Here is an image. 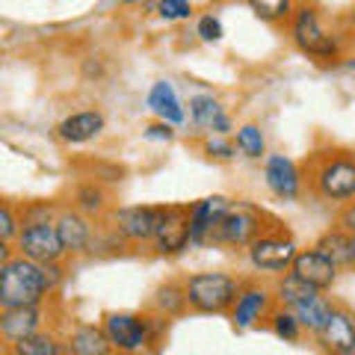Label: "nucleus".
Segmentation results:
<instances>
[{
  "label": "nucleus",
  "mask_w": 355,
  "mask_h": 355,
  "mask_svg": "<svg viewBox=\"0 0 355 355\" xmlns=\"http://www.w3.org/2000/svg\"><path fill=\"white\" fill-rule=\"evenodd\" d=\"M42 275H44V287H57V282H60V270L53 263H42Z\"/></svg>",
  "instance_id": "c756f323"
},
{
  "label": "nucleus",
  "mask_w": 355,
  "mask_h": 355,
  "mask_svg": "<svg viewBox=\"0 0 355 355\" xmlns=\"http://www.w3.org/2000/svg\"><path fill=\"white\" fill-rule=\"evenodd\" d=\"M107 338L113 347L125 349V352H133L142 347V340H146V323L130 314H113L107 320Z\"/></svg>",
  "instance_id": "1a4fd4ad"
},
{
  "label": "nucleus",
  "mask_w": 355,
  "mask_h": 355,
  "mask_svg": "<svg viewBox=\"0 0 355 355\" xmlns=\"http://www.w3.org/2000/svg\"><path fill=\"white\" fill-rule=\"evenodd\" d=\"M57 234H60V243H62V249H69V252H80L86 243H89V225L80 219V216H74V214H65L60 216L57 222Z\"/></svg>",
  "instance_id": "412c9836"
},
{
  "label": "nucleus",
  "mask_w": 355,
  "mask_h": 355,
  "mask_svg": "<svg viewBox=\"0 0 355 355\" xmlns=\"http://www.w3.org/2000/svg\"><path fill=\"white\" fill-rule=\"evenodd\" d=\"M36 326H39V311L36 308H6L3 317H0L3 335L12 338L15 343L30 338V335H36Z\"/></svg>",
  "instance_id": "dca6fc26"
},
{
  "label": "nucleus",
  "mask_w": 355,
  "mask_h": 355,
  "mask_svg": "<svg viewBox=\"0 0 355 355\" xmlns=\"http://www.w3.org/2000/svg\"><path fill=\"white\" fill-rule=\"evenodd\" d=\"M207 151L216 154V157H231V154H234V151H231V146H225V142H219V139H210L207 142Z\"/></svg>",
  "instance_id": "473e14b6"
},
{
  "label": "nucleus",
  "mask_w": 355,
  "mask_h": 355,
  "mask_svg": "<svg viewBox=\"0 0 355 355\" xmlns=\"http://www.w3.org/2000/svg\"><path fill=\"white\" fill-rule=\"evenodd\" d=\"M258 231V219L246 210H237V214H225L219 219V225L210 231V237L219 243H249Z\"/></svg>",
  "instance_id": "9b49d317"
},
{
  "label": "nucleus",
  "mask_w": 355,
  "mask_h": 355,
  "mask_svg": "<svg viewBox=\"0 0 355 355\" xmlns=\"http://www.w3.org/2000/svg\"><path fill=\"white\" fill-rule=\"evenodd\" d=\"M228 205H225V198H207V202H202L196 210H193V219H190V240L193 243H198L202 240L207 231H214L216 225H219V219L228 214L225 210Z\"/></svg>",
  "instance_id": "2eb2a0df"
},
{
  "label": "nucleus",
  "mask_w": 355,
  "mask_h": 355,
  "mask_svg": "<svg viewBox=\"0 0 355 355\" xmlns=\"http://www.w3.org/2000/svg\"><path fill=\"white\" fill-rule=\"evenodd\" d=\"M320 340L326 343V349L338 352V355H347L355 347V323L347 314L331 311V317L326 320V326L320 329Z\"/></svg>",
  "instance_id": "f8f14e48"
},
{
  "label": "nucleus",
  "mask_w": 355,
  "mask_h": 355,
  "mask_svg": "<svg viewBox=\"0 0 355 355\" xmlns=\"http://www.w3.org/2000/svg\"><path fill=\"white\" fill-rule=\"evenodd\" d=\"M252 9L263 18H279L291 9V3H287V0H258V3H252Z\"/></svg>",
  "instance_id": "a878e982"
},
{
  "label": "nucleus",
  "mask_w": 355,
  "mask_h": 355,
  "mask_svg": "<svg viewBox=\"0 0 355 355\" xmlns=\"http://www.w3.org/2000/svg\"><path fill=\"white\" fill-rule=\"evenodd\" d=\"M44 287L42 263H33L27 258L6 261L0 270V302L3 308H36Z\"/></svg>",
  "instance_id": "f257e3e1"
},
{
  "label": "nucleus",
  "mask_w": 355,
  "mask_h": 355,
  "mask_svg": "<svg viewBox=\"0 0 355 355\" xmlns=\"http://www.w3.org/2000/svg\"><path fill=\"white\" fill-rule=\"evenodd\" d=\"M187 299L198 311H225L237 299V282L219 272H202L187 282Z\"/></svg>",
  "instance_id": "7ed1b4c3"
},
{
  "label": "nucleus",
  "mask_w": 355,
  "mask_h": 355,
  "mask_svg": "<svg viewBox=\"0 0 355 355\" xmlns=\"http://www.w3.org/2000/svg\"><path fill=\"white\" fill-rule=\"evenodd\" d=\"M296 261V246L291 240H279V237H263L252 243V263L261 270H284L287 263Z\"/></svg>",
  "instance_id": "0eeeda50"
},
{
  "label": "nucleus",
  "mask_w": 355,
  "mask_h": 355,
  "mask_svg": "<svg viewBox=\"0 0 355 355\" xmlns=\"http://www.w3.org/2000/svg\"><path fill=\"white\" fill-rule=\"evenodd\" d=\"M157 9L163 18H187L193 12V6L184 3V0H163V3H157Z\"/></svg>",
  "instance_id": "bb28decb"
},
{
  "label": "nucleus",
  "mask_w": 355,
  "mask_h": 355,
  "mask_svg": "<svg viewBox=\"0 0 355 355\" xmlns=\"http://www.w3.org/2000/svg\"><path fill=\"white\" fill-rule=\"evenodd\" d=\"M157 222H160V210L151 207H125L119 214V228L125 237L133 240H148L157 234Z\"/></svg>",
  "instance_id": "9d476101"
},
{
  "label": "nucleus",
  "mask_w": 355,
  "mask_h": 355,
  "mask_svg": "<svg viewBox=\"0 0 355 355\" xmlns=\"http://www.w3.org/2000/svg\"><path fill=\"white\" fill-rule=\"evenodd\" d=\"M320 187L329 198H352L355 196V163L338 160L323 169L320 175Z\"/></svg>",
  "instance_id": "ddd939ff"
},
{
  "label": "nucleus",
  "mask_w": 355,
  "mask_h": 355,
  "mask_svg": "<svg viewBox=\"0 0 355 355\" xmlns=\"http://www.w3.org/2000/svg\"><path fill=\"white\" fill-rule=\"evenodd\" d=\"M0 225H3V237H6V240L15 234V222H12V214H9V207L0 210Z\"/></svg>",
  "instance_id": "2f4dec72"
},
{
  "label": "nucleus",
  "mask_w": 355,
  "mask_h": 355,
  "mask_svg": "<svg viewBox=\"0 0 355 355\" xmlns=\"http://www.w3.org/2000/svg\"><path fill=\"white\" fill-rule=\"evenodd\" d=\"M275 331H279L282 338H287V340H296V335H299L296 317H291V314H279V317H275Z\"/></svg>",
  "instance_id": "c85d7f7f"
},
{
  "label": "nucleus",
  "mask_w": 355,
  "mask_h": 355,
  "mask_svg": "<svg viewBox=\"0 0 355 355\" xmlns=\"http://www.w3.org/2000/svg\"><path fill=\"white\" fill-rule=\"evenodd\" d=\"M198 36H202L205 42H216V39H222V24L214 15H205L202 21H198Z\"/></svg>",
  "instance_id": "cd10ccee"
},
{
  "label": "nucleus",
  "mask_w": 355,
  "mask_h": 355,
  "mask_svg": "<svg viewBox=\"0 0 355 355\" xmlns=\"http://www.w3.org/2000/svg\"><path fill=\"white\" fill-rule=\"evenodd\" d=\"M190 219L187 210L181 207H169V210H160V222H157V249L160 252H178L187 246L190 240Z\"/></svg>",
  "instance_id": "39448f33"
},
{
  "label": "nucleus",
  "mask_w": 355,
  "mask_h": 355,
  "mask_svg": "<svg viewBox=\"0 0 355 355\" xmlns=\"http://www.w3.org/2000/svg\"><path fill=\"white\" fill-rule=\"evenodd\" d=\"M279 293H282L284 302L293 308L299 323H305L308 329L320 331L326 326V320L331 317L329 305L317 296V287H311L308 282L299 279V275H287V279L282 282V287H279Z\"/></svg>",
  "instance_id": "f03ea898"
},
{
  "label": "nucleus",
  "mask_w": 355,
  "mask_h": 355,
  "mask_svg": "<svg viewBox=\"0 0 355 355\" xmlns=\"http://www.w3.org/2000/svg\"><path fill=\"white\" fill-rule=\"evenodd\" d=\"M148 139H166V142H169L172 139V130L166 128V125H154V128H148Z\"/></svg>",
  "instance_id": "72a5a7b5"
},
{
  "label": "nucleus",
  "mask_w": 355,
  "mask_h": 355,
  "mask_svg": "<svg viewBox=\"0 0 355 355\" xmlns=\"http://www.w3.org/2000/svg\"><path fill=\"white\" fill-rule=\"evenodd\" d=\"M340 222H343V225H347L349 231H355V207H349L347 214H343V219H340Z\"/></svg>",
  "instance_id": "f704fd0d"
},
{
  "label": "nucleus",
  "mask_w": 355,
  "mask_h": 355,
  "mask_svg": "<svg viewBox=\"0 0 355 355\" xmlns=\"http://www.w3.org/2000/svg\"><path fill=\"white\" fill-rule=\"evenodd\" d=\"M323 254H329L331 261H340V263H355V237L349 234H329L320 243Z\"/></svg>",
  "instance_id": "5701e85b"
},
{
  "label": "nucleus",
  "mask_w": 355,
  "mask_h": 355,
  "mask_svg": "<svg viewBox=\"0 0 355 355\" xmlns=\"http://www.w3.org/2000/svg\"><path fill=\"white\" fill-rule=\"evenodd\" d=\"M110 338L107 331H98L92 326H83L71 335V352L74 355H110Z\"/></svg>",
  "instance_id": "6ab92c4d"
},
{
  "label": "nucleus",
  "mask_w": 355,
  "mask_h": 355,
  "mask_svg": "<svg viewBox=\"0 0 355 355\" xmlns=\"http://www.w3.org/2000/svg\"><path fill=\"white\" fill-rule=\"evenodd\" d=\"M148 104H151V110L157 113L160 119H166V121H172V125H178V121H184V110H181V104H178V95H175V89H172V83H154V89H151V95H148Z\"/></svg>",
  "instance_id": "a211bd4d"
},
{
  "label": "nucleus",
  "mask_w": 355,
  "mask_h": 355,
  "mask_svg": "<svg viewBox=\"0 0 355 355\" xmlns=\"http://www.w3.org/2000/svg\"><path fill=\"white\" fill-rule=\"evenodd\" d=\"M293 36L299 42V48L308 51V53H317V57H331V53H335V42L320 30V21L314 15V9H302V12H299Z\"/></svg>",
  "instance_id": "423d86ee"
},
{
  "label": "nucleus",
  "mask_w": 355,
  "mask_h": 355,
  "mask_svg": "<svg viewBox=\"0 0 355 355\" xmlns=\"http://www.w3.org/2000/svg\"><path fill=\"white\" fill-rule=\"evenodd\" d=\"M101 128H104L101 113H77V116L65 119L60 125V137L69 139V142H86V139H92Z\"/></svg>",
  "instance_id": "f3484780"
},
{
  "label": "nucleus",
  "mask_w": 355,
  "mask_h": 355,
  "mask_svg": "<svg viewBox=\"0 0 355 355\" xmlns=\"http://www.w3.org/2000/svg\"><path fill=\"white\" fill-rule=\"evenodd\" d=\"M21 252L33 263H53L65 249L60 243L57 228L48 225V222H33L21 234Z\"/></svg>",
  "instance_id": "20e7f679"
},
{
  "label": "nucleus",
  "mask_w": 355,
  "mask_h": 355,
  "mask_svg": "<svg viewBox=\"0 0 355 355\" xmlns=\"http://www.w3.org/2000/svg\"><path fill=\"white\" fill-rule=\"evenodd\" d=\"M15 355H60V347H57V340H53L51 335H30L24 340H18L15 343Z\"/></svg>",
  "instance_id": "b1692460"
},
{
  "label": "nucleus",
  "mask_w": 355,
  "mask_h": 355,
  "mask_svg": "<svg viewBox=\"0 0 355 355\" xmlns=\"http://www.w3.org/2000/svg\"><path fill=\"white\" fill-rule=\"evenodd\" d=\"M80 198H83V207H89V210H98L101 207V193L98 190H80Z\"/></svg>",
  "instance_id": "7c9ffc66"
},
{
  "label": "nucleus",
  "mask_w": 355,
  "mask_h": 355,
  "mask_svg": "<svg viewBox=\"0 0 355 355\" xmlns=\"http://www.w3.org/2000/svg\"><path fill=\"white\" fill-rule=\"evenodd\" d=\"M237 146H240L243 154H249V157H261V154H263V137H261V130L254 128V125L240 128L237 130Z\"/></svg>",
  "instance_id": "393cba45"
},
{
  "label": "nucleus",
  "mask_w": 355,
  "mask_h": 355,
  "mask_svg": "<svg viewBox=\"0 0 355 355\" xmlns=\"http://www.w3.org/2000/svg\"><path fill=\"white\" fill-rule=\"evenodd\" d=\"M263 305H266V293L263 291H246L240 299H237V311H234V323L240 326V329H246V326H252L254 323V317L263 311Z\"/></svg>",
  "instance_id": "4be33fe9"
},
{
  "label": "nucleus",
  "mask_w": 355,
  "mask_h": 355,
  "mask_svg": "<svg viewBox=\"0 0 355 355\" xmlns=\"http://www.w3.org/2000/svg\"><path fill=\"white\" fill-rule=\"evenodd\" d=\"M347 355H355V347H352V349H349V352H347Z\"/></svg>",
  "instance_id": "c9c22d12"
},
{
  "label": "nucleus",
  "mask_w": 355,
  "mask_h": 355,
  "mask_svg": "<svg viewBox=\"0 0 355 355\" xmlns=\"http://www.w3.org/2000/svg\"><path fill=\"white\" fill-rule=\"evenodd\" d=\"M190 110H193V121H196V125L214 128L216 133H225V130H228V119L222 116V107L214 101V98L198 95V98H193Z\"/></svg>",
  "instance_id": "aec40b11"
},
{
  "label": "nucleus",
  "mask_w": 355,
  "mask_h": 355,
  "mask_svg": "<svg viewBox=\"0 0 355 355\" xmlns=\"http://www.w3.org/2000/svg\"><path fill=\"white\" fill-rule=\"evenodd\" d=\"M266 184L270 190L282 198H293L299 193V175H296V166L287 160V157H270L266 163Z\"/></svg>",
  "instance_id": "4468645a"
},
{
  "label": "nucleus",
  "mask_w": 355,
  "mask_h": 355,
  "mask_svg": "<svg viewBox=\"0 0 355 355\" xmlns=\"http://www.w3.org/2000/svg\"><path fill=\"white\" fill-rule=\"evenodd\" d=\"M293 275H299L317 291L320 287H331V282H335V261L323 252H302L293 261Z\"/></svg>",
  "instance_id": "6e6552de"
}]
</instances>
